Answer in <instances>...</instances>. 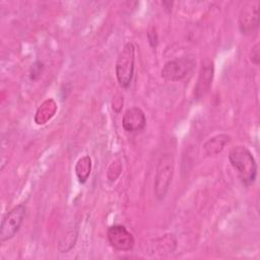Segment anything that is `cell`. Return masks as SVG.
<instances>
[{"instance_id": "6", "label": "cell", "mask_w": 260, "mask_h": 260, "mask_svg": "<svg viewBox=\"0 0 260 260\" xmlns=\"http://www.w3.org/2000/svg\"><path fill=\"white\" fill-rule=\"evenodd\" d=\"M107 238L111 246L118 251H130L135 244L133 235L121 224L111 225L107 231Z\"/></svg>"}, {"instance_id": "5", "label": "cell", "mask_w": 260, "mask_h": 260, "mask_svg": "<svg viewBox=\"0 0 260 260\" xmlns=\"http://www.w3.org/2000/svg\"><path fill=\"white\" fill-rule=\"evenodd\" d=\"M26 207L24 204H18L10 209L2 218L0 226V241L1 243L12 239L19 231L24 217Z\"/></svg>"}, {"instance_id": "10", "label": "cell", "mask_w": 260, "mask_h": 260, "mask_svg": "<svg viewBox=\"0 0 260 260\" xmlns=\"http://www.w3.org/2000/svg\"><path fill=\"white\" fill-rule=\"evenodd\" d=\"M231 141V136L228 134H217L209 138L203 144V152L205 155H215L222 151L224 146Z\"/></svg>"}, {"instance_id": "3", "label": "cell", "mask_w": 260, "mask_h": 260, "mask_svg": "<svg viewBox=\"0 0 260 260\" xmlns=\"http://www.w3.org/2000/svg\"><path fill=\"white\" fill-rule=\"evenodd\" d=\"M174 174V157L170 153L162 154L156 166L154 178V194L157 200H162L170 188Z\"/></svg>"}, {"instance_id": "14", "label": "cell", "mask_w": 260, "mask_h": 260, "mask_svg": "<svg viewBox=\"0 0 260 260\" xmlns=\"http://www.w3.org/2000/svg\"><path fill=\"white\" fill-rule=\"evenodd\" d=\"M44 69V64L41 61H37L32 64V66L30 67V79L31 80H36L37 78H39V76L42 74Z\"/></svg>"}, {"instance_id": "13", "label": "cell", "mask_w": 260, "mask_h": 260, "mask_svg": "<svg viewBox=\"0 0 260 260\" xmlns=\"http://www.w3.org/2000/svg\"><path fill=\"white\" fill-rule=\"evenodd\" d=\"M77 235L78 233L76 229L67 232L65 237L62 238L58 244V251L60 253H67L68 251H70L75 246Z\"/></svg>"}, {"instance_id": "2", "label": "cell", "mask_w": 260, "mask_h": 260, "mask_svg": "<svg viewBox=\"0 0 260 260\" xmlns=\"http://www.w3.org/2000/svg\"><path fill=\"white\" fill-rule=\"evenodd\" d=\"M135 47L132 43H127L118 55L116 62V76L122 88H128L134 74Z\"/></svg>"}, {"instance_id": "11", "label": "cell", "mask_w": 260, "mask_h": 260, "mask_svg": "<svg viewBox=\"0 0 260 260\" xmlns=\"http://www.w3.org/2000/svg\"><path fill=\"white\" fill-rule=\"evenodd\" d=\"M153 246L158 253H161V254L173 253L177 248V239L173 234H167L161 238L154 240Z\"/></svg>"}, {"instance_id": "7", "label": "cell", "mask_w": 260, "mask_h": 260, "mask_svg": "<svg viewBox=\"0 0 260 260\" xmlns=\"http://www.w3.org/2000/svg\"><path fill=\"white\" fill-rule=\"evenodd\" d=\"M240 30L243 35L250 36L258 29L259 25V3H252L242 9L240 18Z\"/></svg>"}, {"instance_id": "15", "label": "cell", "mask_w": 260, "mask_h": 260, "mask_svg": "<svg viewBox=\"0 0 260 260\" xmlns=\"http://www.w3.org/2000/svg\"><path fill=\"white\" fill-rule=\"evenodd\" d=\"M259 47H260L259 43L255 44L252 47V50L250 52V60L255 65H259V62H260V49H259Z\"/></svg>"}, {"instance_id": "9", "label": "cell", "mask_w": 260, "mask_h": 260, "mask_svg": "<svg viewBox=\"0 0 260 260\" xmlns=\"http://www.w3.org/2000/svg\"><path fill=\"white\" fill-rule=\"evenodd\" d=\"M213 71H214V67H213L212 61L207 60L205 62H202L201 71L194 88L196 99H201L209 90V87L212 83Z\"/></svg>"}, {"instance_id": "12", "label": "cell", "mask_w": 260, "mask_h": 260, "mask_svg": "<svg viewBox=\"0 0 260 260\" xmlns=\"http://www.w3.org/2000/svg\"><path fill=\"white\" fill-rule=\"evenodd\" d=\"M91 159L89 155H83L75 165V174L80 183H85L90 175Z\"/></svg>"}, {"instance_id": "4", "label": "cell", "mask_w": 260, "mask_h": 260, "mask_svg": "<svg viewBox=\"0 0 260 260\" xmlns=\"http://www.w3.org/2000/svg\"><path fill=\"white\" fill-rule=\"evenodd\" d=\"M196 67V60L193 56H182L168 61L161 68V77L169 81L184 79Z\"/></svg>"}, {"instance_id": "1", "label": "cell", "mask_w": 260, "mask_h": 260, "mask_svg": "<svg viewBox=\"0 0 260 260\" xmlns=\"http://www.w3.org/2000/svg\"><path fill=\"white\" fill-rule=\"evenodd\" d=\"M229 160L237 171L242 184L250 187L257 178V162L252 152L244 145H237L230 150Z\"/></svg>"}, {"instance_id": "8", "label": "cell", "mask_w": 260, "mask_h": 260, "mask_svg": "<svg viewBox=\"0 0 260 260\" xmlns=\"http://www.w3.org/2000/svg\"><path fill=\"white\" fill-rule=\"evenodd\" d=\"M146 117L143 111L138 107H131L125 111L122 118L123 129L127 132L134 133L144 129Z\"/></svg>"}]
</instances>
